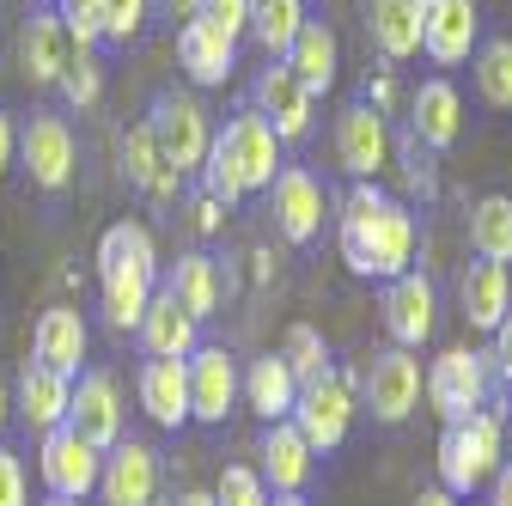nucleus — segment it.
Returning a JSON list of instances; mask_svg holds the SVG:
<instances>
[{"label": "nucleus", "mask_w": 512, "mask_h": 506, "mask_svg": "<svg viewBox=\"0 0 512 506\" xmlns=\"http://www.w3.org/2000/svg\"><path fill=\"white\" fill-rule=\"evenodd\" d=\"M147 129H153V141H159V153H165V165H171L177 177H183V171H202L214 129H208V110L189 98V92H165V98L153 104V116H147Z\"/></svg>", "instance_id": "obj_8"}, {"label": "nucleus", "mask_w": 512, "mask_h": 506, "mask_svg": "<svg viewBox=\"0 0 512 506\" xmlns=\"http://www.w3.org/2000/svg\"><path fill=\"white\" fill-rule=\"evenodd\" d=\"M43 506H80V500H61V494H49V500H43Z\"/></svg>", "instance_id": "obj_51"}, {"label": "nucleus", "mask_w": 512, "mask_h": 506, "mask_svg": "<svg viewBox=\"0 0 512 506\" xmlns=\"http://www.w3.org/2000/svg\"><path fill=\"white\" fill-rule=\"evenodd\" d=\"M214 506H269V488L250 464H226L214 482Z\"/></svg>", "instance_id": "obj_38"}, {"label": "nucleus", "mask_w": 512, "mask_h": 506, "mask_svg": "<svg viewBox=\"0 0 512 506\" xmlns=\"http://www.w3.org/2000/svg\"><path fill=\"white\" fill-rule=\"evenodd\" d=\"M68 397H74V378H61V372H49V366H25V378H19V415H25V427H37V433H55V427H68Z\"/></svg>", "instance_id": "obj_28"}, {"label": "nucleus", "mask_w": 512, "mask_h": 506, "mask_svg": "<svg viewBox=\"0 0 512 506\" xmlns=\"http://www.w3.org/2000/svg\"><path fill=\"white\" fill-rule=\"evenodd\" d=\"M311 92L293 80L287 61H275V68H263V80H256V116L275 129V141H299L311 129Z\"/></svg>", "instance_id": "obj_20"}, {"label": "nucleus", "mask_w": 512, "mask_h": 506, "mask_svg": "<svg viewBox=\"0 0 512 506\" xmlns=\"http://www.w3.org/2000/svg\"><path fill=\"white\" fill-rule=\"evenodd\" d=\"M196 318L159 287L153 299H147V311H141V324H135V336H141V348H147V360H189L202 342H196Z\"/></svg>", "instance_id": "obj_21"}, {"label": "nucleus", "mask_w": 512, "mask_h": 506, "mask_svg": "<svg viewBox=\"0 0 512 506\" xmlns=\"http://www.w3.org/2000/svg\"><path fill=\"white\" fill-rule=\"evenodd\" d=\"M135 385H141V409L159 427H183L189 421V372H183V360H147Z\"/></svg>", "instance_id": "obj_29"}, {"label": "nucleus", "mask_w": 512, "mask_h": 506, "mask_svg": "<svg viewBox=\"0 0 512 506\" xmlns=\"http://www.w3.org/2000/svg\"><path fill=\"white\" fill-rule=\"evenodd\" d=\"M269 202H275V226H281L287 244H311L317 232H324V183H317L311 171H299V165L275 171Z\"/></svg>", "instance_id": "obj_16"}, {"label": "nucleus", "mask_w": 512, "mask_h": 506, "mask_svg": "<svg viewBox=\"0 0 512 506\" xmlns=\"http://www.w3.org/2000/svg\"><path fill=\"white\" fill-rule=\"evenodd\" d=\"M0 506H25V464L0 446Z\"/></svg>", "instance_id": "obj_42"}, {"label": "nucleus", "mask_w": 512, "mask_h": 506, "mask_svg": "<svg viewBox=\"0 0 512 506\" xmlns=\"http://www.w3.org/2000/svg\"><path fill=\"white\" fill-rule=\"evenodd\" d=\"M391 153H397L391 147V122H384L366 98L336 116V159H342V171L354 183H378L384 165H391Z\"/></svg>", "instance_id": "obj_9"}, {"label": "nucleus", "mask_w": 512, "mask_h": 506, "mask_svg": "<svg viewBox=\"0 0 512 506\" xmlns=\"http://www.w3.org/2000/svg\"><path fill=\"white\" fill-rule=\"evenodd\" d=\"M488 366H494V378H500V385L512 391V311H506V318L494 324V354H488Z\"/></svg>", "instance_id": "obj_43"}, {"label": "nucleus", "mask_w": 512, "mask_h": 506, "mask_svg": "<svg viewBox=\"0 0 512 506\" xmlns=\"http://www.w3.org/2000/svg\"><path fill=\"white\" fill-rule=\"evenodd\" d=\"M68 61H74V43L68 31H61L55 13H31L25 31H19V68L31 86H61V74H68Z\"/></svg>", "instance_id": "obj_22"}, {"label": "nucleus", "mask_w": 512, "mask_h": 506, "mask_svg": "<svg viewBox=\"0 0 512 506\" xmlns=\"http://www.w3.org/2000/svg\"><path fill=\"white\" fill-rule=\"evenodd\" d=\"M61 92H68V104H98V92H104V74H98V61H92L86 49H74L68 74H61Z\"/></svg>", "instance_id": "obj_41"}, {"label": "nucleus", "mask_w": 512, "mask_h": 506, "mask_svg": "<svg viewBox=\"0 0 512 506\" xmlns=\"http://www.w3.org/2000/svg\"><path fill=\"white\" fill-rule=\"evenodd\" d=\"M177 506H214V488H189V494H183Z\"/></svg>", "instance_id": "obj_48"}, {"label": "nucleus", "mask_w": 512, "mask_h": 506, "mask_svg": "<svg viewBox=\"0 0 512 506\" xmlns=\"http://www.w3.org/2000/svg\"><path fill=\"white\" fill-rule=\"evenodd\" d=\"M256 476H263V488L269 494H305V482H311V464H317V452L299 439V427L293 421H269V433H263V446H256Z\"/></svg>", "instance_id": "obj_19"}, {"label": "nucleus", "mask_w": 512, "mask_h": 506, "mask_svg": "<svg viewBox=\"0 0 512 506\" xmlns=\"http://www.w3.org/2000/svg\"><path fill=\"white\" fill-rule=\"evenodd\" d=\"M98 287H104V318L116 330H135L147 299L159 293V250H153L147 226L116 220L98 238Z\"/></svg>", "instance_id": "obj_2"}, {"label": "nucleus", "mask_w": 512, "mask_h": 506, "mask_svg": "<svg viewBox=\"0 0 512 506\" xmlns=\"http://www.w3.org/2000/svg\"><path fill=\"white\" fill-rule=\"evenodd\" d=\"M287 421L299 427V439H305L311 452H336L342 439H348V427H354V385H348L336 366L317 372V378H305Z\"/></svg>", "instance_id": "obj_6"}, {"label": "nucleus", "mask_w": 512, "mask_h": 506, "mask_svg": "<svg viewBox=\"0 0 512 506\" xmlns=\"http://www.w3.org/2000/svg\"><path fill=\"white\" fill-rule=\"evenodd\" d=\"M415 7H427V0H415Z\"/></svg>", "instance_id": "obj_52"}, {"label": "nucleus", "mask_w": 512, "mask_h": 506, "mask_svg": "<svg viewBox=\"0 0 512 506\" xmlns=\"http://www.w3.org/2000/svg\"><path fill=\"white\" fill-rule=\"evenodd\" d=\"M269 506H305V494H269Z\"/></svg>", "instance_id": "obj_50"}, {"label": "nucleus", "mask_w": 512, "mask_h": 506, "mask_svg": "<svg viewBox=\"0 0 512 506\" xmlns=\"http://www.w3.org/2000/svg\"><path fill=\"white\" fill-rule=\"evenodd\" d=\"M183 372H189V421H226L232 415V403H238V360L226 354V348H196L183 360Z\"/></svg>", "instance_id": "obj_12"}, {"label": "nucleus", "mask_w": 512, "mask_h": 506, "mask_svg": "<svg viewBox=\"0 0 512 506\" xmlns=\"http://www.w3.org/2000/svg\"><path fill=\"white\" fill-rule=\"evenodd\" d=\"M98 25H104V43H128L147 25V0H98Z\"/></svg>", "instance_id": "obj_39"}, {"label": "nucleus", "mask_w": 512, "mask_h": 506, "mask_svg": "<svg viewBox=\"0 0 512 506\" xmlns=\"http://www.w3.org/2000/svg\"><path fill=\"white\" fill-rule=\"evenodd\" d=\"M476 37H482L476 0H427V7H421V49L439 61V68H458V61H470Z\"/></svg>", "instance_id": "obj_14"}, {"label": "nucleus", "mask_w": 512, "mask_h": 506, "mask_svg": "<svg viewBox=\"0 0 512 506\" xmlns=\"http://www.w3.org/2000/svg\"><path fill=\"white\" fill-rule=\"evenodd\" d=\"M98 494L104 506H153L159 494V452L141 446V439H116L104 452V470H98Z\"/></svg>", "instance_id": "obj_11"}, {"label": "nucleus", "mask_w": 512, "mask_h": 506, "mask_svg": "<svg viewBox=\"0 0 512 506\" xmlns=\"http://www.w3.org/2000/svg\"><path fill=\"white\" fill-rule=\"evenodd\" d=\"M488 506H512V458L488 476Z\"/></svg>", "instance_id": "obj_45"}, {"label": "nucleus", "mask_w": 512, "mask_h": 506, "mask_svg": "<svg viewBox=\"0 0 512 506\" xmlns=\"http://www.w3.org/2000/svg\"><path fill=\"white\" fill-rule=\"evenodd\" d=\"M488 378H494L488 354H476V348H445V354L421 372V397H427V409H433L445 427H452V421L488 409Z\"/></svg>", "instance_id": "obj_5"}, {"label": "nucleus", "mask_w": 512, "mask_h": 506, "mask_svg": "<svg viewBox=\"0 0 512 506\" xmlns=\"http://www.w3.org/2000/svg\"><path fill=\"white\" fill-rule=\"evenodd\" d=\"M7 421H13V397H7V385H0V433H7Z\"/></svg>", "instance_id": "obj_49"}, {"label": "nucleus", "mask_w": 512, "mask_h": 506, "mask_svg": "<svg viewBox=\"0 0 512 506\" xmlns=\"http://www.w3.org/2000/svg\"><path fill=\"white\" fill-rule=\"evenodd\" d=\"M500 464H506V427L494 409H476V415H464L439 433V488H452L458 500L488 488V476Z\"/></svg>", "instance_id": "obj_4"}, {"label": "nucleus", "mask_w": 512, "mask_h": 506, "mask_svg": "<svg viewBox=\"0 0 512 506\" xmlns=\"http://www.w3.org/2000/svg\"><path fill=\"white\" fill-rule=\"evenodd\" d=\"M196 226H202V232H220V202H214V196L196 202Z\"/></svg>", "instance_id": "obj_46"}, {"label": "nucleus", "mask_w": 512, "mask_h": 506, "mask_svg": "<svg viewBox=\"0 0 512 506\" xmlns=\"http://www.w3.org/2000/svg\"><path fill=\"white\" fill-rule=\"evenodd\" d=\"M281 360H287V372L299 378H317V372H330V348H324V336H317L311 324H293L287 330V348H281Z\"/></svg>", "instance_id": "obj_36"}, {"label": "nucleus", "mask_w": 512, "mask_h": 506, "mask_svg": "<svg viewBox=\"0 0 512 506\" xmlns=\"http://www.w3.org/2000/svg\"><path fill=\"white\" fill-rule=\"evenodd\" d=\"M13 159H19V129H13V116L0 110V177L13 171Z\"/></svg>", "instance_id": "obj_44"}, {"label": "nucleus", "mask_w": 512, "mask_h": 506, "mask_svg": "<svg viewBox=\"0 0 512 506\" xmlns=\"http://www.w3.org/2000/svg\"><path fill=\"white\" fill-rule=\"evenodd\" d=\"M433 311H439V293L421 269H403L397 281H384V330H391L397 348H421L433 336Z\"/></svg>", "instance_id": "obj_15"}, {"label": "nucleus", "mask_w": 512, "mask_h": 506, "mask_svg": "<svg viewBox=\"0 0 512 506\" xmlns=\"http://www.w3.org/2000/svg\"><path fill=\"white\" fill-rule=\"evenodd\" d=\"M360 403L372 409V421H384V427H397V421H409L415 409H421V360H415V348H384V354H372L366 360V372H360Z\"/></svg>", "instance_id": "obj_7"}, {"label": "nucleus", "mask_w": 512, "mask_h": 506, "mask_svg": "<svg viewBox=\"0 0 512 506\" xmlns=\"http://www.w3.org/2000/svg\"><path fill=\"white\" fill-rule=\"evenodd\" d=\"M281 61L293 68V80H299L311 98H324V92L336 86V61H342L336 31H330L324 19H305V25H299V37H293V49H287Z\"/></svg>", "instance_id": "obj_24"}, {"label": "nucleus", "mask_w": 512, "mask_h": 506, "mask_svg": "<svg viewBox=\"0 0 512 506\" xmlns=\"http://www.w3.org/2000/svg\"><path fill=\"white\" fill-rule=\"evenodd\" d=\"M31 354H37V366L74 378L80 360H86V318H80L74 305H49L43 318H37V330H31Z\"/></svg>", "instance_id": "obj_23"}, {"label": "nucleus", "mask_w": 512, "mask_h": 506, "mask_svg": "<svg viewBox=\"0 0 512 506\" xmlns=\"http://www.w3.org/2000/svg\"><path fill=\"white\" fill-rule=\"evenodd\" d=\"M415 506H458V494L433 482V488H421V494H415Z\"/></svg>", "instance_id": "obj_47"}, {"label": "nucleus", "mask_w": 512, "mask_h": 506, "mask_svg": "<svg viewBox=\"0 0 512 506\" xmlns=\"http://www.w3.org/2000/svg\"><path fill=\"white\" fill-rule=\"evenodd\" d=\"M196 19L238 43V37L250 31V0H196Z\"/></svg>", "instance_id": "obj_40"}, {"label": "nucleus", "mask_w": 512, "mask_h": 506, "mask_svg": "<svg viewBox=\"0 0 512 506\" xmlns=\"http://www.w3.org/2000/svg\"><path fill=\"white\" fill-rule=\"evenodd\" d=\"M470 68H476V92H482V104H494V110H512V37H494V43H482Z\"/></svg>", "instance_id": "obj_35"}, {"label": "nucleus", "mask_w": 512, "mask_h": 506, "mask_svg": "<svg viewBox=\"0 0 512 506\" xmlns=\"http://www.w3.org/2000/svg\"><path fill=\"white\" fill-rule=\"evenodd\" d=\"M372 43L384 61H409L421 55V7L415 0H372Z\"/></svg>", "instance_id": "obj_31"}, {"label": "nucleus", "mask_w": 512, "mask_h": 506, "mask_svg": "<svg viewBox=\"0 0 512 506\" xmlns=\"http://www.w3.org/2000/svg\"><path fill=\"white\" fill-rule=\"evenodd\" d=\"M275 129L256 110L232 116L226 129L208 141V159H202V177H208V196L214 202H244L256 189L275 183Z\"/></svg>", "instance_id": "obj_3"}, {"label": "nucleus", "mask_w": 512, "mask_h": 506, "mask_svg": "<svg viewBox=\"0 0 512 506\" xmlns=\"http://www.w3.org/2000/svg\"><path fill=\"white\" fill-rule=\"evenodd\" d=\"M458 299H464V324H470V330H482V336H494V324L512 311V281H506V263L476 257V263L464 269Z\"/></svg>", "instance_id": "obj_25"}, {"label": "nucleus", "mask_w": 512, "mask_h": 506, "mask_svg": "<svg viewBox=\"0 0 512 506\" xmlns=\"http://www.w3.org/2000/svg\"><path fill=\"white\" fill-rule=\"evenodd\" d=\"M470 250L488 263H512V196H482L470 208Z\"/></svg>", "instance_id": "obj_33"}, {"label": "nucleus", "mask_w": 512, "mask_h": 506, "mask_svg": "<svg viewBox=\"0 0 512 506\" xmlns=\"http://www.w3.org/2000/svg\"><path fill=\"white\" fill-rule=\"evenodd\" d=\"M165 293L189 311V318H214V305H220V269H214V257H202V250H189V257H177L171 263V281H165Z\"/></svg>", "instance_id": "obj_30"}, {"label": "nucleus", "mask_w": 512, "mask_h": 506, "mask_svg": "<svg viewBox=\"0 0 512 506\" xmlns=\"http://www.w3.org/2000/svg\"><path fill=\"white\" fill-rule=\"evenodd\" d=\"M305 25V0H250V37L269 55H287Z\"/></svg>", "instance_id": "obj_34"}, {"label": "nucleus", "mask_w": 512, "mask_h": 506, "mask_svg": "<svg viewBox=\"0 0 512 506\" xmlns=\"http://www.w3.org/2000/svg\"><path fill=\"white\" fill-rule=\"evenodd\" d=\"M464 129V98L452 80H421L415 98H409V141L427 147V153H445Z\"/></svg>", "instance_id": "obj_18"}, {"label": "nucleus", "mask_w": 512, "mask_h": 506, "mask_svg": "<svg viewBox=\"0 0 512 506\" xmlns=\"http://www.w3.org/2000/svg\"><path fill=\"white\" fill-rule=\"evenodd\" d=\"M238 397L250 403V415L287 421V415H293V397H299V378L287 372L281 354H263V360H250V372L238 378Z\"/></svg>", "instance_id": "obj_26"}, {"label": "nucleus", "mask_w": 512, "mask_h": 506, "mask_svg": "<svg viewBox=\"0 0 512 506\" xmlns=\"http://www.w3.org/2000/svg\"><path fill=\"white\" fill-rule=\"evenodd\" d=\"M177 61H183V74L196 80V86H220V80L232 74V61H238V43L220 37V31L202 25V19H189V25L177 31Z\"/></svg>", "instance_id": "obj_27"}, {"label": "nucleus", "mask_w": 512, "mask_h": 506, "mask_svg": "<svg viewBox=\"0 0 512 506\" xmlns=\"http://www.w3.org/2000/svg\"><path fill=\"white\" fill-rule=\"evenodd\" d=\"M68 427L98 452H110L122 439V391H116L110 372H80V385L68 397Z\"/></svg>", "instance_id": "obj_13"}, {"label": "nucleus", "mask_w": 512, "mask_h": 506, "mask_svg": "<svg viewBox=\"0 0 512 506\" xmlns=\"http://www.w3.org/2000/svg\"><path fill=\"white\" fill-rule=\"evenodd\" d=\"M19 159L37 189H68L74 177V129L61 116H31V129H19Z\"/></svg>", "instance_id": "obj_17"}, {"label": "nucleus", "mask_w": 512, "mask_h": 506, "mask_svg": "<svg viewBox=\"0 0 512 506\" xmlns=\"http://www.w3.org/2000/svg\"><path fill=\"white\" fill-rule=\"evenodd\" d=\"M55 19H61V31H68V43H74V49H86V55L104 43L98 0H55Z\"/></svg>", "instance_id": "obj_37"}, {"label": "nucleus", "mask_w": 512, "mask_h": 506, "mask_svg": "<svg viewBox=\"0 0 512 506\" xmlns=\"http://www.w3.org/2000/svg\"><path fill=\"white\" fill-rule=\"evenodd\" d=\"M336 244L354 275L397 281L415 263V214H409V202L384 196L378 183H354L336 214Z\"/></svg>", "instance_id": "obj_1"}, {"label": "nucleus", "mask_w": 512, "mask_h": 506, "mask_svg": "<svg viewBox=\"0 0 512 506\" xmlns=\"http://www.w3.org/2000/svg\"><path fill=\"white\" fill-rule=\"evenodd\" d=\"M122 171H128V183H141L147 189V196H177V171L165 165V153H159V141H153V129H147V122H135V129H128L122 135Z\"/></svg>", "instance_id": "obj_32"}, {"label": "nucleus", "mask_w": 512, "mask_h": 506, "mask_svg": "<svg viewBox=\"0 0 512 506\" xmlns=\"http://www.w3.org/2000/svg\"><path fill=\"white\" fill-rule=\"evenodd\" d=\"M37 470H43L49 494H61V500H86V494L98 488L104 452H98V446H86V439H80L74 427H55V433H43V452H37Z\"/></svg>", "instance_id": "obj_10"}]
</instances>
